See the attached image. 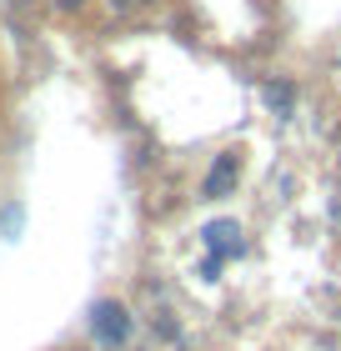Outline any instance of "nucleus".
I'll return each instance as SVG.
<instances>
[{"mask_svg": "<svg viewBox=\"0 0 341 351\" xmlns=\"http://www.w3.org/2000/svg\"><path fill=\"white\" fill-rule=\"evenodd\" d=\"M201 236H206V251H211L206 276H216V271H221V261L241 256V226H236V221H211V226H206Z\"/></svg>", "mask_w": 341, "mask_h": 351, "instance_id": "nucleus-1", "label": "nucleus"}, {"mask_svg": "<svg viewBox=\"0 0 341 351\" xmlns=\"http://www.w3.org/2000/svg\"><path fill=\"white\" fill-rule=\"evenodd\" d=\"M91 331H95L106 346L126 341V331H131V322H126V306H116V301H101V306L91 311Z\"/></svg>", "mask_w": 341, "mask_h": 351, "instance_id": "nucleus-2", "label": "nucleus"}, {"mask_svg": "<svg viewBox=\"0 0 341 351\" xmlns=\"http://www.w3.org/2000/svg\"><path fill=\"white\" fill-rule=\"evenodd\" d=\"M236 176H241V156L236 151L216 156V166H211V176H206V196H226V191L236 186Z\"/></svg>", "mask_w": 341, "mask_h": 351, "instance_id": "nucleus-3", "label": "nucleus"}]
</instances>
